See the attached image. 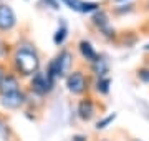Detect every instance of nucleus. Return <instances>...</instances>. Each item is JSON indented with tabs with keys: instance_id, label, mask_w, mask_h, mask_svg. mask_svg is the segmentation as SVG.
<instances>
[{
	"instance_id": "nucleus-10",
	"label": "nucleus",
	"mask_w": 149,
	"mask_h": 141,
	"mask_svg": "<svg viewBox=\"0 0 149 141\" xmlns=\"http://www.w3.org/2000/svg\"><path fill=\"white\" fill-rule=\"evenodd\" d=\"M109 78H106V76H103V78H100L98 82H96V90L100 93H108L109 91Z\"/></svg>"
},
{
	"instance_id": "nucleus-16",
	"label": "nucleus",
	"mask_w": 149,
	"mask_h": 141,
	"mask_svg": "<svg viewBox=\"0 0 149 141\" xmlns=\"http://www.w3.org/2000/svg\"><path fill=\"white\" fill-rule=\"evenodd\" d=\"M144 50H149V43H148V45H146V47H144Z\"/></svg>"
},
{
	"instance_id": "nucleus-5",
	"label": "nucleus",
	"mask_w": 149,
	"mask_h": 141,
	"mask_svg": "<svg viewBox=\"0 0 149 141\" xmlns=\"http://www.w3.org/2000/svg\"><path fill=\"white\" fill-rule=\"evenodd\" d=\"M25 100H27V98H25V95H23L22 91H15V93H8V95H2L0 103L3 105L5 108L17 110L25 103Z\"/></svg>"
},
{
	"instance_id": "nucleus-3",
	"label": "nucleus",
	"mask_w": 149,
	"mask_h": 141,
	"mask_svg": "<svg viewBox=\"0 0 149 141\" xmlns=\"http://www.w3.org/2000/svg\"><path fill=\"white\" fill-rule=\"evenodd\" d=\"M32 90L35 93H38V95H45V93H48L50 90H52V87H53V82L48 78L47 73H42V71H37L35 75H33L32 78Z\"/></svg>"
},
{
	"instance_id": "nucleus-15",
	"label": "nucleus",
	"mask_w": 149,
	"mask_h": 141,
	"mask_svg": "<svg viewBox=\"0 0 149 141\" xmlns=\"http://www.w3.org/2000/svg\"><path fill=\"white\" fill-rule=\"evenodd\" d=\"M5 75H7V73H5V68H3V66L0 65V82H2V78H3Z\"/></svg>"
},
{
	"instance_id": "nucleus-17",
	"label": "nucleus",
	"mask_w": 149,
	"mask_h": 141,
	"mask_svg": "<svg viewBox=\"0 0 149 141\" xmlns=\"http://www.w3.org/2000/svg\"><path fill=\"white\" fill-rule=\"evenodd\" d=\"M101 141H111V140H101Z\"/></svg>"
},
{
	"instance_id": "nucleus-6",
	"label": "nucleus",
	"mask_w": 149,
	"mask_h": 141,
	"mask_svg": "<svg viewBox=\"0 0 149 141\" xmlns=\"http://www.w3.org/2000/svg\"><path fill=\"white\" fill-rule=\"evenodd\" d=\"M15 91H20V83H18L15 75L7 73L2 78V82H0V93L2 95H8V93H15Z\"/></svg>"
},
{
	"instance_id": "nucleus-1",
	"label": "nucleus",
	"mask_w": 149,
	"mask_h": 141,
	"mask_svg": "<svg viewBox=\"0 0 149 141\" xmlns=\"http://www.w3.org/2000/svg\"><path fill=\"white\" fill-rule=\"evenodd\" d=\"M12 60H13V66H15L17 73L23 76L35 75L38 71V66H40V60H38V55L35 53V50L25 48V47H20L17 50Z\"/></svg>"
},
{
	"instance_id": "nucleus-13",
	"label": "nucleus",
	"mask_w": 149,
	"mask_h": 141,
	"mask_svg": "<svg viewBox=\"0 0 149 141\" xmlns=\"http://www.w3.org/2000/svg\"><path fill=\"white\" fill-rule=\"evenodd\" d=\"M100 7V3H96V2H83V5H81V12H91V10H96Z\"/></svg>"
},
{
	"instance_id": "nucleus-4",
	"label": "nucleus",
	"mask_w": 149,
	"mask_h": 141,
	"mask_svg": "<svg viewBox=\"0 0 149 141\" xmlns=\"http://www.w3.org/2000/svg\"><path fill=\"white\" fill-rule=\"evenodd\" d=\"M17 18L15 13L12 10V7L7 3H0V32H8L15 27Z\"/></svg>"
},
{
	"instance_id": "nucleus-11",
	"label": "nucleus",
	"mask_w": 149,
	"mask_h": 141,
	"mask_svg": "<svg viewBox=\"0 0 149 141\" xmlns=\"http://www.w3.org/2000/svg\"><path fill=\"white\" fill-rule=\"evenodd\" d=\"M65 38H66V27H61V28H58V32L55 33L53 42L56 45H61L65 42Z\"/></svg>"
},
{
	"instance_id": "nucleus-12",
	"label": "nucleus",
	"mask_w": 149,
	"mask_h": 141,
	"mask_svg": "<svg viewBox=\"0 0 149 141\" xmlns=\"http://www.w3.org/2000/svg\"><path fill=\"white\" fill-rule=\"evenodd\" d=\"M114 118H116V114H109V116H106V118H103L101 121H98V123H96V130H103V128H106V126L109 125Z\"/></svg>"
},
{
	"instance_id": "nucleus-7",
	"label": "nucleus",
	"mask_w": 149,
	"mask_h": 141,
	"mask_svg": "<svg viewBox=\"0 0 149 141\" xmlns=\"http://www.w3.org/2000/svg\"><path fill=\"white\" fill-rule=\"evenodd\" d=\"M95 101L91 100V98H83L80 103H78V114H80L81 119H85V121H88V119H91L93 116H95Z\"/></svg>"
},
{
	"instance_id": "nucleus-8",
	"label": "nucleus",
	"mask_w": 149,
	"mask_h": 141,
	"mask_svg": "<svg viewBox=\"0 0 149 141\" xmlns=\"http://www.w3.org/2000/svg\"><path fill=\"white\" fill-rule=\"evenodd\" d=\"M78 47H80V52L81 55L85 57L88 61H91V63H95L96 60H100V57H98V53L95 52V48H93V45L90 43V42H86V40H81L80 43H78Z\"/></svg>"
},
{
	"instance_id": "nucleus-14",
	"label": "nucleus",
	"mask_w": 149,
	"mask_h": 141,
	"mask_svg": "<svg viewBox=\"0 0 149 141\" xmlns=\"http://www.w3.org/2000/svg\"><path fill=\"white\" fill-rule=\"evenodd\" d=\"M45 2H47V3H50V5H52V8H58V3H56L55 0H45Z\"/></svg>"
},
{
	"instance_id": "nucleus-9",
	"label": "nucleus",
	"mask_w": 149,
	"mask_h": 141,
	"mask_svg": "<svg viewBox=\"0 0 149 141\" xmlns=\"http://www.w3.org/2000/svg\"><path fill=\"white\" fill-rule=\"evenodd\" d=\"M91 68H93V71H95L100 78H103V76L108 73V63L104 61V60H101V58L96 60L95 63H91Z\"/></svg>"
},
{
	"instance_id": "nucleus-18",
	"label": "nucleus",
	"mask_w": 149,
	"mask_h": 141,
	"mask_svg": "<svg viewBox=\"0 0 149 141\" xmlns=\"http://www.w3.org/2000/svg\"><path fill=\"white\" fill-rule=\"evenodd\" d=\"M114 2H123V0H114Z\"/></svg>"
},
{
	"instance_id": "nucleus-19",
	"label": "nucleus",
	"mask_w": 149,
	"mask_h": 141,
	"mask_svg": "<svg viewBox=\"0 0 149 141\" xmlns=\"http://www.w3.org/2000/svg\"><path fill=\"white\" fill-rule=\"evenodd\" d=\"M133 141H141V140H133Z\"/></svg>"
},
{
	"instance_id": "nucleus-2",
	"label": "nucleus",
	"mask_w": 149,
	"mask_h": 141,
	"mask_svg": "<svg viewBox=\"0 0 149 141\" xmlns=\"http://www.w3.org/2000/svg\"><path fill=\"white\" fill-rule=\"evenodd\" d=\"M66 87L68 90L73 95H81V93H85L88 90V80H86V76L83 71L76 70L73 73H70V76L66 78Z\"/></svg>"
}]
</instances>
